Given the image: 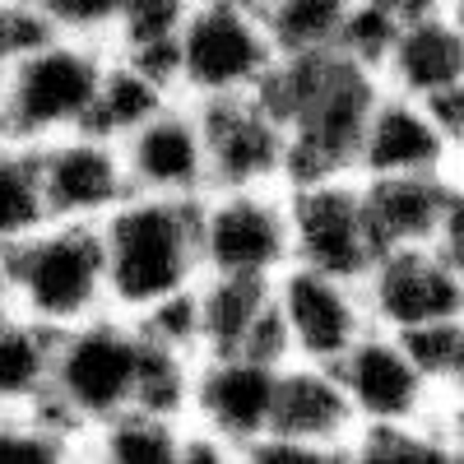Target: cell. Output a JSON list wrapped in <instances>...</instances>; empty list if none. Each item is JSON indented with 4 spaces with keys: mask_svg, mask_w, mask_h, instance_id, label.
I'll return each instance as SVG.
<instances>
[{
    "mask_svg": "<svg viewBox=\"0 0 464 464\" xmlns=\"http://www.w3.org/2000/svg\"><path fill=\"white\" fill-rule=\"evenodd\" d=\"M205 275L275 279L293 265L288 186H209L196 200Z\"/></svg>",
    "mask_w": 464,
    "mask_h": 464,
    "instance_id": "cell-7",
    "label": "cell"
},
{
    "mask_svg": "<svg viewBox=\"0 0 464 464\" xmlns=\"http://www.w3.org/2000/svg\"><path fill=\"white\" fill-rule=\"evenodd\" d=\"M459 172H400V177H358L367 218L381 251L385 246H428L446 214L450 186Z\"/></svg>",
    "mask_w": 464,
    "mask_h": 464,
    "instance_id": "cell-20",
    "label": "cell"
},
{
    "mask_svg": "<svg viewBox=\"0 0 464 464\" xmlns=\"http://www.w3.org/2000/svg\"><path fill=\"white\" fill-rule=\"evenodd\" d=\"M275 316L284 330V348L297 362L334 367L367 330V302L358 279L321 275L306 265H284L275 275Z\"/></svg>",
    "mask_w": 464,
    "mask_h": 464,
    "instance_id": "cell-9",
    "label": "cell"
},
{
    "mask_svg": "<svg viewBox=\"0 0 464 464\" xmlns=\"http://www.w3.org/2000/svg\"><path fill=\"white\" fill-rule=\"evenodd\" d=\"M37 149V177H43V205L56 223H102L130 196V177L121 163V144L93 130H70Z\"/></svg>",
    "mask_w": 464,
    "mask_h": 464,
    "instance_id": "cell-14",
    "label": "cell"
},
{
    "mask_svg": "<svg viewBox=\"0 0 464 464\" xmlns=\"http://www.w3.org/2000/svg\"><path fill=\"white\" fill-rule=\"evenodd\" d=\"M362 302L376 330L413 334L422 325L464 316V279L428 246H385L362 275Z\"/></svg>",
    "mask_w": 464,
    "mask_h": 464,
    "instance_id": "cell-11",
    "label": "cell"
},
{
    "mask_svg": "<svg viewBox=\"0 0 464 464\" xmlns=\"http://www.w3.org/2000/svg\"><path fill=\"white\" fill-rule=\"evenodd\" d=\"M107 306L121 316H144L163 297L196 288L205 275L196 200L130 196L98 223Z\"/></svg>",
    "mask_w": 464,
    "mask_h": 464,
    "instance_id": "cell-2",
    "label": "cell"
},
{
    "mask_svg": "<svg viewBox=\"0 0 464 464\" xmlns=\"http://www.w3.org/2000/svg\"><path fill=\"white\" fill-rule=\"evenodd\" d=\"M190 5H196V0H121V14H116L107 52L130 56V61H140L149 70H159L163 80L177 89L172 61H177V37L186 28Z\"/></svg>",
    "mask_w": 464,
    "mask_h": 464,
    "instance_id": "cell-24",
    "label": "cell"
},
{
    "mask_svg": "<svg viewBox=\"0 0 464 464\" xmlns=\"http://www.w3.org/2000/svg\"><path fill=\"white\" fill-rule=\"evenodd\" d=\"M121 163L135 196L200 200L209 190V159L196 102L172 98L163 111H153L140 130L121 140Z\"/></svg>",
    "mask_w": 464,
    "mask_h": 464,
    "instance_id": "cell-15",
    "label": "cell"
},
{
    "mask_svg": "<svg viewBox=\"0 0 464 464\" xmlns=\"http://www.w3.org/2000/svg\"><path fill=\"white\" fill-rule=\"evenodd\" d=\"M275 56L339 52L348 0H256Z\"/></svg>",
    "mask_w": 464,
    "mask_h": 464,
    "instance_id": "cell-25",
    "label": "cell"
},
{
    "mask_svg": "<svg viewBox=\"0 0 464 464\" xmlns=\"http://www.w3.org/2000/svg\"><path fill=\"white\" fill-rule=\"evenodd\" d=\"M144 367H149V339H144L140 321L107 306V312H98L80 325L56 330L52 385L43 400L80 437H89L111 413L140 404Z\"/></svg>",
    "mask_w": 464,
    "mask_h": 464,
    "instance_id": "cell-3",
    "label": "cell"
},
{
    "mask_svg": "<svg viewBox=\"0 0 464 464\" xmlns=\"http://www.w3.org/2000/svg\"><path fill=\"white\" fill-rule=\"evenodd\" d=\"M348 464H450L432 422H376L358 428Z\"/></svg>",
    "mask_w": 464,
    "mask_h": 464,
    "instance_id": "cell-27",
    "label": "cell"
},
{
    "mask_svg": "<svg viewBox=\"0 0 464 464\" xmlns=\"http://www.w3.org/2000/svg\"><path fill=\"white\" fill-rule=\"evenodd\" d=\"M275 385H279V362L256 353H205L190 372L186 422L214 437L232 459H242L269 432Z\"/></svg>",
    "mask_w": 464,
    "mask_h": 464,
    "instance_id": "cell-10",
    "label": "cell"
},
{
    "mask_svg": "<svg viewBox=\"0 0 464 464\" xmlns=\"http://www.w3.org/2000/svg\"><path fill=\"white\" fill-rule=\"evenodd\" d=\"M47 37V24L37 19L33 0H0V65L28 52L33 43Z\"/></svg>",
    "mask_w": 464,
    "mask_h": 464,
    "instance_id": "cell-30",
    "label": "cell"
},
{
    "mask_svg": "<svg viewBox=\"0 0 464 464\" xmlns=\"http://www.w3.org/2000/svg\"><path fill=\"white\" fill-rule=\"evenodd\" d=\"M275 65V43L265 33L256 0H196L177 37V93L190 102L256 93Z\"/></svg>",
    "mask_w": 464,
    "mask_h": 464,
    "instance_id": "cell-6",
    "label": "cell"
},
{
    "mask_svg": "<svg viewBox=\"0 0 464 464\" xmlns=\"http://www.w3.org/2000/svg\"><path fill=\"white\" fill-rule=\"evenodd\" d=\"M209 186H288V130L260 93L196 102Z\"/></svg>",
    "mask_w": 464,
    "mask_h": 464,
    "instance_id": "cell-13",
    "label": "cell"
},
{
    "mask_svg": "<svg viewBox=\"0 0 464 464\" xmlns=\"http://www.w3.org/2000/svg\"><path fill=\"white\" fill-rule=\"evenodd\" d=\"M409 343V353L418 358V367L432 376V385L446 391H459L464 385V316L455 321H437V325H422L413 334H400Z\"/></svg>",
    "mask_w": 464,
    "mask_h": 464,
    "instance_id": "cell-28",
    "label": "cell"
},
{
    "mask_svg": "<svg viewBox=\"0 0 464 464\" xmlns=\"http://www.w3.org/2000/svg\"><path fill=\"white\" fill-rule=\"evenodd\" d=\"M56 330L24 312L0 316V409H33L52 385Z\"/></svg>",
    "mask_w": 464,
    "mask_h": 464,
    "instance_id": "cell-23",
    "label": "cell"
},
{
    "mask_svg": "<svg viewBox=\"0 0 464 464\" xmlns=\"http://www.w3.org/2000/svg\"><path fill=\"white\" fill-rule=\"evenodd\" d=\"M14 312L52 330L80 325L107 312V275L98 223H56L47 218L19 246L5 251Z\"/></svg>",
    "mask_w": 464,
    "mask_h": 464,
    "instance_id": "cell-5",
    "label": "cell"
},
{
    "mask_svg": "<svg viewBox=\"0 0 464 464\" xmlns=\"http://www.w3.org/2000/svg\"><path fill=\"white\" fill-rule=\"evenodd\" d=\"M293 446H306L325 455L330 464H348L358 437V418L348 404L339 372L325 362H279V385H275V413H269V432Z\"/></svg>",
    "mask_w": 464,
    "mask_h": 464,
    "instance_id": "cell-16",
    "label": "cell"
},
{
    "mask_svg": "<svg viewBox=\"0 0 464 464\" xmlns=\"http://www.w3.org/2000/svg\"><path fill=\"white\" fill-rule=\"evenodd\" d=\"M288 246L293 265L362 284L372 260L381 256V242L367 218L358 172L288 186Z\"/></svg>",
    "mask_w": 464,
    "mask_h": 464,
    "instance_id": "cell-8",
    "label": "cell"
},
{
    "mask_svg": "<svg viewBox=\"0 0 464 464\" xmlns=\"http://www.w3.org/2000/svg\"><path fill=\"white\" fill-rule=\"evenodd\" d=\"M334 372H339L348 404H353L358 428H376V422H432V413H437L441 391L418 367L409 343L391 330L372 325L334 362Z\"/></svg>",
    "mask_w": 464,
    "mask_h": 464,
    "instance_id": "cell-12",
    "label": "cell"
},
{
    "mask_svg": "<svg viewBox=\"0 0 464 464\" xmlns=\"http://www.w3.org/2000/svg\"><path fill=\"white\" fill-rule=\"evenodd\" d=\"M33 10L47 24V33L107 47L111 28H116V14H121V0H33Z\"/></svg>",
    "mask_w": 464,
    "mask_h": 464,
    "instance_id": "cell-29",
    "label": "cell"
},
{
    "mask_svg": "<svg viewBox=\"0 0 464 464\" xmlns=\"http://www.w3.org/2000/svg\"><path fill=\"white\" fill-rule=\"evenodd\" d=\"M200 358L205 353H256L269 362H288L284 330L275 316V279L246 275H200Z\"/></svg>",
    "mask_w": 464,
    "mask_h": 464,
    "instance_id": "cell-17",
    "label": "cell"
},
{
    "mask_svg": "<svg viewBox=\"0 0 464 464\" xmlns=\"http://www.w3.org/2000/svg\"><path fill=\"white\" fill-rule=\"evenodd\" d=\"M376 74H381V89L418 98V102L464 84V28L455 24L450 10H428V14L404 19L391 37V47H385Z\"/></svg>",
    "mask_w": 464,
    "mask_h": 464,
    "instance_id": "cell-19",
    "label": "cell"
},
{
    "mask_svg": "<svg viewBox=\"0 0 464 464\" xmlns=\"http://www.w3.org/2000/svg\"><path fill=\"white\" fill-rule=\"evenodd\" d=\"M186 418L159 409H121L84 437V455L102 464H181Z\"/></svg>",
    "mask_w": 464,
    "mask_h": 464,
    "instance_id": "cell-22",
    "label": "cell"
},
{
    "mask_svg": "<svg viewBox=\"0 0 464 464\" xmlns=\"http://www.w3.org/2000/svg\"><path fill=\"white\" fill-rule=\"evenodd\" d=\"M14 312V293H10V265H5V251H0V316Z\"/></svg>",
    "mask_w": 464,
    "mask_h": 464,
    "instance_id": "cell-33",
    "label": "cell"
},
{
    "mask_svg": "<svg viewBox=\"0 0 464 464\" xmlns=\"http://www.w3.org/2000/svg\"><path fill=\"white\" fill-rule=\"evenodd\" d=\"M43 223L47 205H43V177H37V149L0 135V251L19 246Z\"/></svg>",
    "mask_w": 464,
    "mask_h": 464,
    "instance_id": "cell-26",
    "label": "cell"
},
{
    "mask_svg": "<svg viewBox=\"0 0 464 464\" xmlns=\"http://www.w3.org/2000/svg\"><path fill=\"white\" fill-rule=\"evenodd\" d=\"M432 428H437V437L446 446V459L450 464H464V385H459V391H446L437 400Z\"/></svg>",
    "mask_w": 464,
    "mask_h": 464,
    "instance_id": "cell-32",
    "label": "cell"
},
{
    "mask_svg": "<svg viewBox=\"0 0 464 464\" xmlns=\"http://www.w3.org/2000/svg\"><path fill=\"white\" fill-rule=\"evenodd\" d=\"M256 93L288 130V186L358 168L362 126L381 93L372 65L343 52L275 56Z\"/></svg>",
    "mask_w": 464,
    "mask_h": 464,
    "instance_id": "cell-1",
    "label": "cell"
},
{
    "mask_svg": "<svg viewBox=\"0 0 464 464\" xmlns=\"http://www.w3.org/2000/svg\"><path fill=\"white\" fill-rule=\"evenodd\" d=\"M446 10H450V14H455V24L464 28V0H446Z\"/></svg>",
    "mask_w": 464,
    "mask_h": 464,
    "instance_id": "cell-34",
    "label": "cell"
},
{
    "mask_svg": "<svg viewBox=\"0 0 464 464\" xmlns=\"http://www.w3.org/2000/svg\"><path fill=\"white\" fill-rule=\"evenodd\" d=\"M107 65L102 43L47 33L14 61L0 65V135L19 144H47L84 130L89 107Z\"/></svg>",
    "mask_w": 464,
    "mask_h": 464,
    "instance_id": "cell-4",
    "label": "cell"
},
{
    "mask_svg": "<svg viewBox=\"0 0 464 464\" xmlns=\"http://www.w3.org/2000/svg\"><path fill=\"white\" fill-rule=\"evenodd\" d=\"M358 177H400V172H464L437 130L432 111L418 98L381 89L358 144Z\"/></svg>",
    "mask_w": 464,
    "mask_h": 464,
    "instance_id": "cell-18",
    "label": "cell"
},
{
    "mask_svg": "<svg viewBox=\"0 0 464 464\" xmlns=\"http://www.w3.org/2000/svg\"><path fill=\"white\" fill-rule=\"evenodd\" d=\"M172 98H181L159 70H149L130 56H116L107 52V65H102V80H98V93H93V107H89V121L84 130L121 144L130 130H140L153 111H163Z\"/></svg>",
    "mask_w": 464,
    "mask_h": 464,
    "instance_id": "cell-21",
    "label": "cell"
},
{
    "mask_svg": "<svg viewBox=\"0 0 464 464\" xmlns=\"http://www.w3.org/2000/svg\"><path fill=\"white\" fill-rule=\"evenodd\" d=\"M432 246L446 256V265L464 279V172H459L455 186H450V200H446V214H441V223H437Z\"/></svg>",
    "mask_w": 464,
    "mask_h": 464,
    "instance_id": "cell-31",
    "label": "cell"
}]
</instances>
